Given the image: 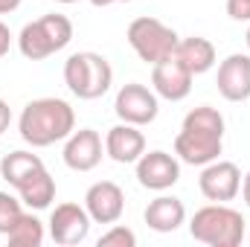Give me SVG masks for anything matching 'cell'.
Segmentation results:
<instances>
[{"label": "cell", "instance_id": "6da1fadb", "mask_svg": "<svg viewBox=\"0 0 250 247\" xmlns=\"http://www.w3.org/2000/svg\"><path fill=\"white\" fill-rule=\"evenodd\" d=\"M18 131H21V140L29 143L32 148H47L59 140H67L76 131V111L70 108V102L56 96L32 99L21 111Z\"/></svg>", "mask_w": 250, "mask_h": 247}, {"label": "cell", "instance_id": "7a4b0ae2", "mask_svg": "<svg viewBox=\"0 0 250 247\" xmlns=\"http://www.w3.org/2000/svg\"><path fill=\"white\" fill-rule=\"evenodd\" d=\"M189 236L209 247H239L245 242V218L227 204H207L192 215Z\"/></svg>", "mask_w": 250, "mask_h": 247}, {"label": "cell", "instance_id": "3957f363", "mask_svg": "<svg viewBox=\"0 0 250 247\" xmlns=\"http://www.w3.org/2000/svg\"><path fill=\"white\" fill-rule=\"evenodd\" d=\"M64 84L79 99H87V102L102 99L114 84V67L99 53H90V50L73 53L64 62Z\"/></svg>", "mask_w": 250, "mask_h": 247}, {"label": "cell", "instance_id": "277c9868", "mask_svg": "<svg viewBox=\"0 0 250 247\" xmlns=\"http://www.w3.org/2000/svg\"><path fill=\"white\" fill-rule=\"evenodd\" d=\"M73 41V21L67 15H44L32 23H26L18 35V50L29 62H44Z\"/></svg>", "mask_w": 250, "mask_h": 247}, {"label": "cell", "instance_id": "5b68a950", "mask_svg": "<svg viewBox=\"0 0 250 247\" xmlns=\"http://www.w3.org/2000/svg\"><path fill=\"white\" fill-rule=\"evenodd\" d=\"M125 38H128L131 50L140 56V62H146V64H157L163 59H169L175 53L178 41H181V35L172 26H166L163 21L148 18V15L131 21Z\"/></svg>", "mask_w": 250, "mask_h": 247}, {"label": "cell", "instance_id": "8992f818", "mask_svg": "<svg viewBox=\"0 0 250 247\" xmlns=\"http://www.w3.org/2000/svg\"><path fill=\"white\" fill-rule=\"evenodd\" d=\"M114 111L123 123L131 125H151L160 114V102H157V93L148 90L146 84L140 82H128L120 87L117 99H114Z\"/></svg>", "mask_w": 250, "mask_h": 247}, {"label": "cell", "instance_id": "52a82bcc", "mask_svg": "<svg viewBox=\"0 0 250 247\" xmlns=\"http://www.w3.org/2000/svg\"><path fill=\"white\" fill-rule=\"evenodd\" d=\"M198 189L207 201L212 204H227L242 192V169L230 160H212L204 166L201 178H198Z\"/></svg>", "mask_w": 250, "mask_h": 247}, {"label": "cell", "instance_id": "ba28073f", "mask_svg": "<svg viewBox=\"0 0 250 247\" xmlns=\"http://www.w3.org/2000/svg\"><path fill=\"white\" fill-rule=\"evenodd\" d=\"M137 181L143 189L151 192H166L181 181V160L178 154L169 151H148L137 160Z\"/></svg>", "mask_w": 250, "mask_h": 247}, {"label": "cell", "instance_id": "9c48e42d", "mask_svg": "<svg viewBox=\"0 0 250 247\" xmlns=\"http://www.w3.org/2000/svg\"><path fill=\"white\" fill-rule=\"evenodd\" d=\"M90 215L79 204H59L50 212V239L62 247L82 245L90 233Z\"/></svg>", "mask_w": 250, "mask_h": 247}, {"label": "cell", "instance_id": "30bf717a", "mask_svg": "<svg viewBox=\"0 0 250 247\" xmlns=\"http://www.w3.org/2000/svg\"><path fill=\"white\" fill-rule=\"evenodd\" d=\"M84 209L93 224H117L125 212V192L114 181H96L84 192Z\"/></svg>", "mask_w": 250, "mask_h": 247}, {"label": "cell", "instance_id": "8fae6325", "mask_svg": "<svg viewBox=\"0 0 250 247\" xmlns=\"http://www.w3.org/2000/svg\"><path fill=\"white\" fill-rule=\"evenodd\" d=\"M221 151H224V137L209 134V131L181 128V134L175 137V154L181 163H189V166H207L218 160Z\"/></svg>", "mask_w": 250, "mask_h": 247}, {"label": "cell", "instance_id": "7c38bea8", "mask_svg": "<svg viewBox=\"0 0 250 247\" xmlns=\"http://www.w3.org/2000/svg\"><path fill=\"white\" fill-rule=\"evenodd\" d=\"M192 79L195 76L175 56L151 64V87H154V93L160 99H169V102L187 99L189 93H192Z\"/></svg>", "mask_w": 250, "mask_h": 247}, {"label": "cell", "instance_id": "4fadbf2b", "mask_svg": "<svg viewBox=\"0 0 250 247\" xmlns=\"http://www.w3.org/2000/svg\"><path fill=\"white\" fill-rule=\"evenodd\" d=\"M64 163L73 172H93L102 163V137L93 128H79L64 143Z\"/></svg>", "mask_w": 250, "mask_h": 247}, {"label": "cell", "instance_id": "5bb4252c", "mask_svg": "<svg viewBox=\"0 0 250 247\" xmlns=\"http://www.w3.org/2000/svg\"><path fill=\"white\" fill-rule=\"evenodd\" d=\"M218 93L227 102H245L250 99V56L248 53H233L218 64Z\"/></svg>", "mask_w": 250, "mask_h": 247}, {"label": "cell", "instance_id": "9a60e30c", "mask_svg": "<svg viewBox=\"0 0 250 247\" xmlns=\"http://www.w3.org/2000/svg\"><path fill=\"white\" fill-rule=\"evenodd\" d=\"M105 154L114 163H123V166L125 163H137L146 154V137H143L140 125H131V123L114 125L105 134Z\"/></svg>", "mask_w": 250, "mask_h": 247}, {"label": "cell", "instance_id": "2e32d148", "mask_svg": "<svg viewBox=\"0 0 250 247\" xmlns=\"http://www.w3.org/2000/svg\"><path fill=\"white\" fill-rule=\"evenodd\" d=\"M143 218H146L148 230H154V233H175V230L187 221V206H184V201L175 198V195H157V198L146 206Z\"/></svg>", "mask_w": 250, "mask_h": 247}, {"label": "cell", "instance_id": "e0dca14e", "mask_svg": "<svg viewBox=\"0 0 250 247\" xmlns=\"http://www.w3.org/2000/svg\"><path fill=\"white\" fill-rule=\"evenodd\" d=\"M172 56L184 64L192 76L209 73V70L215 67V47H212V41H209V38H201V35L181 38Z\"/></svg>", "mask_w": 250, "mask_h": 247}, {"label": "cell", "instance_id": "ac0fdd59", "mask_svg": "<svg viewBox=\"0 0 250 247\" xmlns=\"http://www.w3.org/2000/svg\"><path fill=\"white\" fill-rule=\"evenodd\" d=\"M18 195H21V201L29 209H47L53 204V198H56V181L47 172V166L38 169L32 178H26L23 184L18 186Z\"/></svg>", "mask_w": 250, "mask_h": 247}, {"label": "cell", "instance_id": "d6986e66", "mask_svg": "<svg viewBox=\"0 0 250 247\" xmlns=\"http://www.w3.org/2000/svg\"><path fill=\"white\" fill-rule=\"evenodd\" d=\"M38 169H44V160L38 154H32V151H9L0 160V178L9 186H15V189L26 178H32Z\"/></svg>", "mask_w": 250, "mask_h": 247}, {"label": "cell", "instance_id": "ffe728a7", "mask_svg": "<svg viewBox=\"0 0 250 247\" xmlns=\"http://www.w3.org/2000/svg\"><path fill=\"white\" fill-rule=\"evenodd\" d=\"M6 239H9L12 247H41L44 239H47V233H44V224L32 212H23L15 221V227L6 233Z\"/></svg>", "mask_w": 250, "mask_h": 247}, {"label": "cell", "instance_id": "44dd1931", "mask_svg": "<svg viewBox=\"0 0 250 247\" xmlns=\"http://www.w3.org/2000/svg\"><path fill=\"white\" fill-rule=\"evenodd\" d=\"M184 128L209 131V134L224 137V117H221V111L212 108V105H198V108H192L187 117H184Z\"/></svg>", "mask_w": 250, "mask_h": 247}, {"label": "cell", "instance_id": "7402d4cb", "mask_svg": "<svg viewBox=\"0 0 250 247\" xmlns=\"http://www.w3.org/2000/svg\"><path fill=\"white\" fill-rule=\"evenodd\" d=\"M23 201H18L15 195H9V192H0V236H6L12 227H15V221L23 215V206H21Z\"/></svg>", "mask_w": 250, "mask_h": 247}, {"label": "cell", "instance_id": "603a6c76", "mask_svg": "<svg viewBox=\"0 0 250 247\" xmlns=\"http://www.w3.org/2000/svg\"><path fill=\"white\" fill-rule=\"evenodd\" d=\"M96 245L99 247H134L137 245V236H134V230H128L123 224H111V230H105Z\"/></svg>", "mask_w": 250, "mask_h": 247}, {"label": "cell", "instance_id": "cb8c5ba5", "mask_svg": "<svg viewBox=\"0 0 250 247\" xmlns=\"http://www.w3.org/2000/svg\"><path fill=\"white\" fill-rule=\"evenodd\" d=\"M227 15L233 21H250V0H227Z\"/></svg>", "mask_w": 250, "mask_h": 247}, {"label": "cell", "instance_id": "d4e9b609", "mask_svg": "<svg viewBox=\"0 0 250 247\" xmlns=\"http://www.w3.org/2000/svg\"><path fill=\"white\" fill-rule=\"evenodd\" d=\"M9 47H12V32H9V26L0 21V59L9 53Z\"/></svg>", "mask_w": 250, "mask_h": 247}, {"label": "cell", "instance_id": "484cf974", "mask_svg": "<svg viewBox=\"0 0 250 247\" xmlns=\"http://www.w3.org/2000/svg\"><path fill=\"white\" fill-rule=\"evenodd\" d=\"M9 123H12V108H9V105L0 99V134L9 128Z\"/></svg>", "mask_w": 250, "mask_h": 247}, {"label": "cell", "instance_id": "4316f807", "mask_svg": "<svg viewBox=\"0 0 250 247\" xmlns=\"http://www.w3.org/2000/svg\"><path fill=\"white\" fill-rule=\"evenodd\" d=\"M21 3H23V0H0V15H9V12H15Z\"/></svg>", "mask_w": 250, "mask_h": 247}, {"label": "cell", "instance_id": "83f0119b", "mask_svg": "<svg viewBox=\"0 0 250 247\" xmlns=\"http://www.w3.org/2000/svg\"><path fill=\"white\" fill-rule=\"evenodd\" d=\"M242 198H245V204L250 206V172L242 178Z\"/></svg>", "mask_w": 250, "mask_h": 247}, {"label": "cell", "instance_id": "f1b7e54d", "mask_svg": "<svg viewBox=\"0 0 250 247\" xmlns=\"http://www.w3.org/2000/svg\"><path fill=\"white\" fill-rule=\"evenodd\" d=\"M90 3H93V6H99V9H102V6H111V3H117V0H90Z\"/></svg>", "mask_w": 250, "mask_h": 247}, {"label": "cell", "instance_id": "f546056e", "mask_svg": "<svg viewBox=\"0 0 250 247\" xmlns=\"http://www.w3.org/2000/svg\"><path fill=\"white\" fill-rule=\"evenodd\" d=\"M56 3H64V6H70V3H79V0H56Z\"/></svg>", "mask_w": 250, "mask_h": 247}, {"label": "cell", "instance_id": "4dcf8cb0", "mask_svg": "<svg viewBox=\"0 0 250 247\" xmlns=\"http://www.w3.org/2000/svg\"><path fill=\"white\" fill-rule=\"evenodd\" d=\"M248 50H250V29H248Z\"/></svg>", "mask_w": 250, "mask_h": 247}, {"label": "cell", "instance_id": "1f68e13d", "mask_svg": "<svg viewBox=\"0 0 250 247\" xmlns=\"http://www.w3.org/2000/svg\"><path fill=\"white\" fill-rule=\"evenodd\" d=\"M117 3H131V0H117Z\"/></svg>", "mask_w": 250, "mask_h": 247}]
</instances>
